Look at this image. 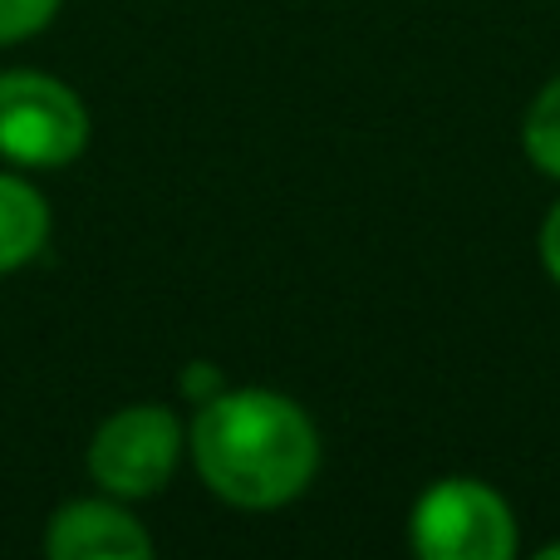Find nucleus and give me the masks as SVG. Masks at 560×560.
<instances>
[{
  "instance_id": "20e7f679",
  "label": "nucleus",
  "mask_w": 560,
  "mask_h": 560,
  "mask_svg": "<svg viewBox=\"0 0 560 560\" xmlns=\"http://www.w3.org/2000/svg\"><path fill=\"white\" fill-rule=\"evenodd\" d=\"M187 453V428L173 408L163 404H128L108 413L89 438V477L98 492L118 502H143L173 482L177 463Z\"/></svg>"
},
{
  "instance_id": "9d476101",
  "label": "nucleus",
  "mask_w": 560,
  "mask_h": 560,
  "mask_svg": "<svg viewBox=\"0 0 560 560\" xmlns=\"http://www.w3.org/2000/svg\"><path fill=\"white\" fill-rule=\"evenodd\" d=\"M541 266H546V276L560 285V202L546 212V222H541Z\"/></svg>"
},
{
  "instance_id": "39448f33",
  "label": "nucleus",
  "mask_w": 560,
  "mask_h": 560,
  "mask_svg": "<svg viewBox=\"0 0 560 560\" xmlns=\"http://www.w3.org/2000/svg\"><path fill=\"white\" fill-rule=\"evenodd\" d=\"M49 560H148L153 536L118 497H79L65 502L45 526Z\"/></svg>"
},
{
  "instance_id": "f257e3e1",
  "label": "nucleus",
  "mask_w": 560,
  "mask_h": 560,
  "mask_svg": "<svg viewBox=\"0 0 560 560\" xmlns=\"http://www.w3.org/2000/svg\"><path fill=\"white\" fill-rule=\"evenodd\" d=\"M187 453L207 492L242 512L295 502L319 472L315 418L276 388H232L197 404Z\"/></svg>"
},
{
  "instance_id": "6e6552de",
  "label": "nucleus",
  "mask_w": 560,
  "mask_h": 560,
  "mask_svg": "<svg viewBox=\"0 0 560 560\" xmlns=\"http://www.w3.org/2000/svg\"><path fill=\"white\" fill-rule=\"evenodd\" d=\"M59 5L65 0H0V45H20V39L39 35L59 15Z\"/></svg>"
},
{
  "instance_id": "9b49d317",
  "label": "nucleus",
  "mask_w": 560,
  "mask_h": 560,
  "mask_svg": "<svg viewBox=\"0 0 560 560\" xmlns=\"http://www.w3.org/2000/svg\"><path fill=\"white\" fill-rule=\"evenodd\" d=\"M541 560H560V541H551V546H541Z\"/></svg>"
},
{
  "instance_id": "7ed1b4c3",
  "label": "nucleus",
  "mask_w": 560,
  "mask_h": 560,
  "mask_svg": "<svg viewBox=\"0 0 560 560\" xmlns=\"http://www.w3.org/2000/svg\"><path fill=\"white\" fill-rule=\"evenodd\" d=\"M89 148V108L45 69H0V158L10 167H69Z\"/></svg>"
},
{
  "instance_id": "1a4fd4ad",
  "label": "nucleus",
  "mask_w": 560,
  "mask_h": 560,
  "mask_svg": "<svg viewBox=\"0 0 560 560\" xmlns=\"http://www.w3.org/2000/svg\"><path fill=\"white\" fill-rule=\"evenodd\" d=\"M177 388H183L187 404H207V398H217L226 388V378H222V369H217V364L192 359V364L183 369V378H177Z\"/></svg>"
},
{
  "instance_id": "0eeeda50",
  "label": "nucleus",
  "mask_w": 560,
  "mask_h": 560,
  "mask_svg": "<svg viewBox=\"0 0 560 560\" xmlns=\"http://www.w3.org/2000/svg\"><path fill=\"white\" fill-rule=\"evenodd\" d=\"M522 148L536 173L560 183V74L536 89L532 108L522 118Z\"/></svg>"
},
{
  "instance_id": "423d86ee",
  "label": "nucleus",
  "mask_w": 560,
  "mask_h": 560,
  "mask_svg": "<svg viewBox=\"0 0 560 560\" xmlns=\"http://www.w3.org/2000/svg\"><path fill=\"white\" fill-rule=\"evenodd\" d=\"M49 246V202L30 177L0 173V276L30 266Z\"/></svg>"
},
{
  "instance_id": "f03ea898",
  "label": "nucleus",
  "mask_w": 560,
  "mask_h": 560,
  "mask_svg": "<svg viewBox=\"0 0 560 560\" xmlns=\"http://www.w3.org/2000/svg\"><path fill=\"white\" fill-rule=\"evenodd\" d=\"M408 546L423 560H512L516 516L482 477H438L408 512Z\"/></svg>"
}]
</instances>
